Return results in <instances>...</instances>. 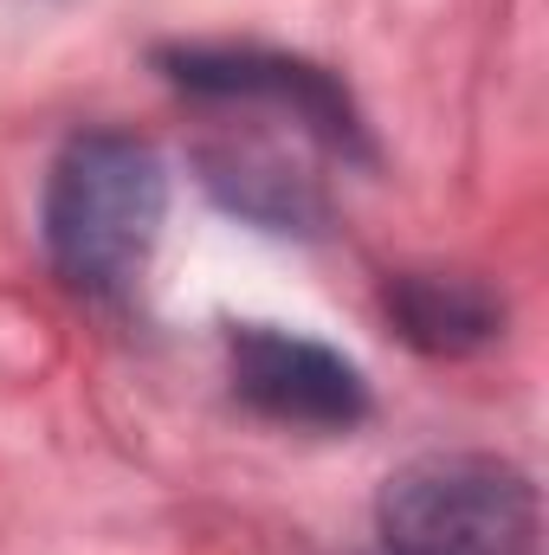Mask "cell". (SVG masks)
Here are the masks:
<instances>
[{
  "label": "cell",
  "instance_id": "6da1fadb",
  "mask_svg": "<svg viewBox=\"0 0 549 555\" xmlns=\"http://www.w3.org/2000/svg\"><path fill=\"white\" fill-rule=\"evenodd\" d=\"M168 214V168L124 130H85L59 149L46 181V253L65 284L124 297L142 278Z\"/></svg>",
  "mask_w": 549,
  "mask_h": 555
},
{
  "label": "cell",
  "instance_id": "7a4b0ae2",
  "mask_svg": "<svg viewBox=\"0 0 549 555\" xmlns=\"http://www.w3.org/2000/svg\"><path fill=\"white\" fill-rule=\"evenodd\" d=\"M382 555H537V485L491 452H426L375 504Z\"/></svg>",
  "mask_w": 549,
  "mask_h": 555
},
{
  "label": "cell",
  "instance_id": "3957f363",
  "mask_svg": "<svg viewBox=\"0 0 549 555\" xmlns=\"http://www.w3.org/2000/svg\"><path fill=\"white\" fill-rule=\"evenodd\" d=\"M162 72L194 98L272 104L291 124H304L317 142H330L343 155H369V137H362V117H356L349 91L310 59L266 52V46H175V52H162Z\"/></svg>",
  "mask_w": 549,
  "mask_h": 555
},
{
  "label": "cell",
  "instance_id": "277c9868",
  "mask_svg": "<svg viewBox=\"0 0 549 555\" xmlns=\"http://www.w3.org/2000/svg\"><path fill=\"white\" fill-rule=\"evenodd\" d=\"M227 362H233V395L278 426L349 433L356 420H369L362 369L349 356H336L330 343L291 336L272 323H246L227 336Z\"/></svg>",
  "mask_w": 549,
  "mask_h": 555
},
{
  "label": "cell",
  "instance_id": "5b68a950",
  "mask_svg": "<svg viewBox=\"0 0 549 555\" xmlns=\"http://www.w3.org/2000/svg\"><path fill=\"white\" fill-rule=\"evenodd\" d=\"M388 317L426 356H472L505 336V304L472 278L408 272L388 284Z\"/></svg>",
  "mask_w": 549,
  "mask_h": 555
},
{
  "label": "cell",
  "instance_id": "8992f818",
  "mask_svg": "<svg viewBox=\"0 0 549 555\" xmlns=\"http://www.w3.org/2000/svg\"><path fill=\"white\" fill-rule=\"evenodd\" d=\"M207 181L233 214H246L272 233H317V220H323L317 188L297 168H284L278 155H207Z\"/></svg>",
  "mask_w": 549,
  "mask_h": 555
}]
</instances>
